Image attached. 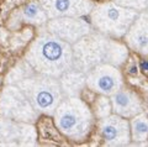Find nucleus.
I'll return each instance as SVG.
<instances>
[{
    "label": "nucleus",
    "instance_id": "f257e3e1",
    "mask_svg": "<svg viewBox=\"0 0 148 147\" xmlns=\"http://www.w3.org/2000/svg\"><path fill=\"white\" fill-rule=\"evenodd\" d=\"M27 62L36 72L53 78L62 77L74 66L71 46L56 35L37 38L27 53Z\"/></svg>",
    "mask_w": 148,
    "mask_h": 147
},
{
    "label": "nucleus",
    "instance_id": "f03ea898",
    "mask_svg": "<svg viewBox=\"0 0 148 147\" xmlns=\"http://www.w3.org/2000/svg\"><path fill=\"white\" fill-rule=\"evenodd\" d=\"M127 56L123 46L101 35L80 38L73 51V64L78 71L89 72L99 64H121Z\"/></svg>",
    "mask_w": 148,
    "mask_h": 147
},
{
    "label": "nucleus",
    "instance_id": "7ed1b4c3",
    "mask_svg": "<svg viewBox=\"0 0 148 147\" xmlns=\"http://www.w3.org/2000/svg\"><path fill=\"white\" fill-rule=\"evenodd\" d=\"M17 87L27 96L37 113L54 114L62 102V85L53 77L38 73V76L20 79Z\"/></svg>",
    "mask_w": 148,
    "mask_h": 147
},
{
    "label": "nucleus",
    "instance_id": "20e7f679",
    "mask_svg": "<svg viewBox=\"0 0 148 147\" xmlns=\"http://www.w3.org/2000/svg\"><path fill=\"white\" fill-rule=\"evenodd\" d=\"M57 126L73 140L83 139L90 130L91 114L88 106L77 98L62 100L56 110Z\"/></svg>",
    "mask_w": 148,
    "mask_h": 147
},
{
    "label": "nucleus",
    "instance_id": "39448f33",
    "mask_svg": "<svg viewBox=\"0 0 148 147\" xmlns=\"http://www.w3.org/2000/svg\"><path fill=\"white\" fill-rule=\"evenodd\" d=\"M136 10L115 4H104L92 11L91 19L96 29L104 34L122 36L130 30L133 21L137 19Z\"/></svg>",
    "mask_w": 148,
    "mask_h": 147
},
{
    "label": "nucleus",
    "instance_id": "423d86ee",
    "mask_svg": "<svg viewBox=\"0 0 148 147\" xmlns=\"http://www.w3.org/2000/svg\"><path fill=\"white\" fill-rule=\"evenodd\" d=\"M1 114L6 117L17 121H32L36 119L37 110L32 106V104L27 96L22 93L20 88H6L1 95L0 102Z\"/></svg>",
    "mask_w": 148,
    "mask_h": 147
},
{
    "label": "nucleus",
    "instance_id": "0eeeda50",
    "mask_svg": "<svg viewBox=\"0 0 148 147\" xmlns=\"http://www.w3.org/2000/svg\"><path fill=\"white\" fill-rule=\"evenodd\" d=\"M86 84L91 90L111 95L120 89L122 79L120 72L112 64H99L88 72Z\"/></svg>",
    "mask_w": 148,
    "mask_h": 147
},
{
    "label": "nucleus",
    "instance_id": "6e6552de",
    "mask_svg": "<svg viewBox=\"0 0 148 147\" xmlns=\"http://www.w3.org/2000/svg\"><path fill=\"white\" fill-rule=\"evenodd\" d=\"M48 29L52 35H56L66 42H77L89 34L90 26L82 19L64 16L52 20L48 24Z\"/></svg>",
    "mask_w": 148,
    "mask_h": 147
},
{
    "label": "nucleus",
    "instance_id": "1a4fd4ad",
    "mask_svg": "<svg viewBox=\"0 0 148 147\" xmlns=\"http://www.w3.org/2000/svg\"><path fill=\"white\" fill-rule=\"evenodd\" d=\"M41 6L51 17L79 16L91 10L89 0H42Z\"/></svg>",
    "mask_w": 148,
    "mask_h": 147
},
{
    "label": "nucleus",
    "instance_id": "9d476101",
    "mask_svg": "<svg viewBox=\"0 0 148 147\" xmlns=\"http://www.w3.org/2000/svg\"><path fill=\"white\" fill-rule=\"evenodd\" d=\"M101 134L108 145L122 146L128 144L130 128L126 120L120 116H106L100 124Z\"/></svg>",
    "mask_w": 148,
    "mask_h": 147
},
{
    "label": "nucleus",
    "instance_id": "9b49d317",
    "mask_svg": "<svg viewBox=\"0 0 148 147\" xmlns=\"http://www.w3.org/2000/svg\"><path fill=\"white\" fill-rule=\"evenodd\" d=\"M126 36L132 48L148 53V12L137 16Z\"/></svg>",
    "mask_w": 148,
    "mask_h": 147
},
{
    "label": "nucleus",
    "instance_id": "f8f14e48",
    "mask_svg": "<svg viewBox=\"0 0 148 147\" xmlns=\"http://www.w3.org/2000/svg\"><path fill=\"white\" fill-rule=\"evenodd\" d=\"M112 106L116 114L125 117H131L142 111V105L131 91L117 90L112 94Z\"/></svg>",
    "mask_w": 148,
    "mask_h": 147
},
{
    "label": "nucleus",
    "instance_id": "ddd939ff",
    "mask_svg": "<svg viewBox=\"0 0 148 147\" xmlns=\"http://www.w3.org/2000/svg\"><path fill=\"white\" fill-rule=\"evenodd\" d=\"M0 136L1 141H6V145H27L30 144L29 134H34V128L22 124H15V131H12V122L10 120L0 122Z\"/></svg>",
    "mask_w": 148,
    "mask_h": 147
},
{
    "label": "nucleus",
    "instance_id": "4468645a",
    "mask_svg": "<svg viewBox=\"0 0 148 147\" xmlns=\"http://www.w3.org/2000/svg\"><path fill=\"white\" fill-rule=\"evenodd\" d=\"M86 82V78H84L82 72H73L72 69L66 72L62 76L61 85L63 93H66L68 95H77L83 88V85Z\"/></svg>",
    "mask_w": 148,
    "mask_h": 147
},
{
    "label": "nucleus",
    "instance_id": "2eb2a0df",
    "mask_svg": "<svg viewBox=\"0 0 148 147\" xmlns=\"http://www.w3.org/2000/svg\"><path fill=\"white\" fill-rule=\"evenodd\" d=\"M132 134L136 141H145L148 136V117L137 116L132 121Z\"/></svg>",
    "mask_w": 148,
    "mask_h": 147
},
{
    "label": "nucleus",
    "instance_id": "dca6fc26",
    "mask_svg": "<svg viewBox=\"0 0 148 147\" xmlns=\"http://www.w3.org/2000/svg\"><path fill=\"white\" fill-rule=\"evenodd\" d=\"M25 17L31 20L32 22H43L46 20V12L42 6L37 5L35 3H31L25 9Z\"/></svg>",
    "mask_w": 148,
    "mask_h": 147
},
{
    "label": "nucleus",
    "instance_id": "f3484780",
    "mask_svg": "<svg viewBox=\"0 0 148 147\" xmlns=\"http://www.w3.org/2000/svg\"><path fill=\"white\" fill-rule=\"evenodd\" d=\"M119 5L130 8L133 10H140V9H145L148 6V0H115Z\"/></svg>",
    "mask_w": 148,
    "mask_h": 147
},
{
    "label": "nucleus",
    "instance_id": "a211bd4d",
    "mask_svg": "<svg viewBox=\"0 0 148 147\" xmlns=\"http://www.w3.org/2000/svg\"><path fill=\"white\" fill-rule=\"evenodd\" d=\"M98 109H99V115L103 117V116H108L109 114V110H110V105H109V102L104 98L99 99L98 102Z\"/></svg>",
    "mask_w": 148,
    "mask_h": 147
},
{
    "label": "nucleus",
    "instance_id": "6ab92c4d",
    "mask_svg": "<svg viewBox=\"0 0 148 147\" xmlns=\"http://www.w3.org/2000/svg\"><path fill=\"white\" fill-rule=\"evenodd\" d=\"M142 69L143 71H148V62H142Z\"/></svg>",
    "mask_w": 148,
    "mask_h": 147
},
{
    "label": "nucleus",
    "instance_id": "aec40b11",
    "mask_svg": "<svg viewBox=\"0 0 148 147\" xmlns=\"http://www.w3.org/2000/svg\"><path fill=\"white\" fill-rule=\"evenodd\" d=\"M130 72H131L132 74H135V73H137V67H132V68H131V71H130Z\"/></svg>",
    "mask_w": 148,
    "mask_h": 147
}]
</instances>
